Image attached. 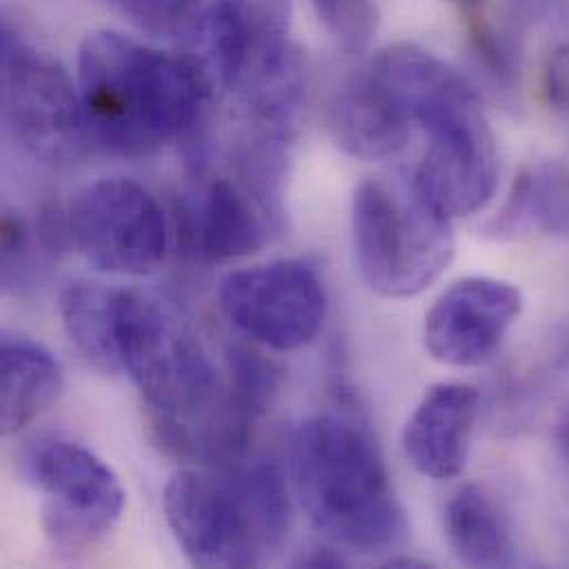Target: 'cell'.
Wrapping results in <instances>:
<instances>
[{"mask_svg":"<svg viewBox=\"0 0 569 569\" xmlns=\"http://www.w3.org/2000/svg\"><path fill=\"white\" fill-rule=\"evenodd\" d=\"M481 410L475 386L441 381L426 390L403 428V452L412 468L435 481L463 472Z\"/></svg>","mask_w":569,"mask_h":569,"instance_id":"4fadbf2b","label":"cell"},{"mask_svg":"<svg viewBox=\"0 0 569 569\" xmlns=\"http://www.w3.org/2000/svg\"><path fill=\"white\" fill-rule=\"evenodd\" d=\"M284 229L260 193L238 173L200 178L176 204V238L184 258L227 264L249 258Z\"/></svg>","mask_w":569,"mask_h":569,"instance_id":"8fae6325","label":"cell"},{"mask_svg":"<svg viewBox=\"0 0 569 569\" xmlns=\"http://www.w3.org/2000/svg\"><path fill=\"white\" fill-rule=\"evenodd\" d=\"M450 2H457L463 11H468V9H477V7H483V2L486 0H450Z\"/></svg>","mask_w":569,"mask_h":569,"instance_id":"83f0119b","label":"cell"},{"mask_svg":"<svg viewBox=\"0 0 569 569\" xmlns=\"http://www.w3.org/2000/svg\"><path fill=\"white\" fill-rule=\"evenodd\" d=\"M247 27V58L280 53L292 44L290 22L295 0H238ZM244 67V64H242Z\"/></svg>","mask_w":569,"mask_h":569,"instance_id":"603a6c76","label":"cell"},{"mask_svg":"<svg viewBox=\"0 0 569 569\" xmlns=\"http://www.w3.org/2000/svg\"><path fill=\"white\" fill-rule=\"evenodd\" d=\"M162 508L196 568H260L282 552L290 532L288 483L269 461L178 470Z\"/></svg>","mask_w":569,"mask_h":569,"instance_id":"277c9868","label":"cell"},{"mask_svg":"<svg viewBox=\"0 0 569 569\" xmlns=\"http://www.w3.org/2000/svg\"><path fill=\"white\" fill-rule=\"evenodd\" d=\"M2 122L42 164H73L91 144L78 82L9 24L2 29Z\"/></svg>","mask_w":569,"mask_h":569,"instance_id":"52a82bcc","label":"cell"},{"mask_svg":"<svg viewBox=\"0 0 569 569\" xmlns=\"http://www.w3.org/2000/svg\"><path fill=\"white\" fill-rule=\"evenodd\" d=\"M468 44L488 82L503 93L517 91L521 76V47L515 36L497 29L483 7L468 9Z\"/></svg>","mask_w":569,"mask_h":569,"instance_id":"44dd1931","label":"cell"},{"mask_svg":"<svg viewBox=\"0 0 569 569\" xmlns=\"http://www.w3.org/2000/svg\"><path fill=\"white\" fill-rule=\"evenodd\" d=\"M543 93L548 104L569 118V44L559 47L546 67Z\"/></svg>","mask_w":569,"mask_h":569,"instance_id":"d4e9b609","label":"cell"},{"mask_svg":"<svg viewBox=\"0 0 569 569\" xmlns=\"http://www.w3.org/2000/svg\"><path fill=\"white\" fill-rule=\"evenodd\" d=\"M568 182H569V171H568Z\"/></svg>","mask_w":569,"mask_h":569,"instance_id":"f1b7e54d","label":"cell"},{"mask_svg":"<svg viewBox=\"0 0 569 569\" xmlns=\"http://www.w3.org/2000/svg\"><path fill=\"white\" fill-rule=\"evenodd\" d=\"M332 40L350 56L363 53L379 27L375 0H310Z\"/></svg>","mask_w":569,"mask_h":569,"instance_id":"7402d4cb","label":"cell"},{"mask_svg":"<svg viewBox=\"0 0 569 569\" xmlns=\"http://www.w3.org/2000/svg\"><path fill=\"white\" fill-rule=\"evenodd\" d=\"M559 446H561V450H563V455L569 461V412L559 426Z\"/></svg>","mask_w":569,"mask_h":569,"instance_id":"4316f807","label":"cell"},{"mask_svg":"<svg viewBox=\"0 0 569 569\" xmlns=\"http://www.w3.org/2000/svg\"><path fill=\"white\" fill-rule=\"evenodd\" d=\"M569 231V182L555 164L523 167L501 211L486 224L497 242Z\"/></svg>","mask_w":569,"mask_h":569,"instance_id":"e0dca14e","label":"cell"},{"mask_svg":"<svg viewBox=\"0 0 569 569\" xmlns=\"http://www.w3.org/2000/svg\"><path fill=\"white\" fill-rule=\"evenodd\" d=\"M71 242L67 213L40 209L36 216L22 211L2 213V286L7 292L22 295L42 284L47 271L58 262Z\"/></svg>","mask_w":569,"mask_h":569,"instance_id":"d6986e66","label":"cell"},{"mask_svg":"<svg viewBox=\"0 0 569 569\" xmlns=\"http://www.w3.org/2000/svg\"><path fill=\"white\" fill-rule=\"evenodd\" d=\"M20 472L42 497V532L60 550L96 546L124 512L127 497L113 470L73 441H31L20 455Z\"/></svg>","mask_w":569,"mask_h":569,"instance_id":"ba28073f","label":"cell"},{"mask_svg":"<svg viewBox=\"0 0 569 569\" xmlns=\"http://www.w3.org/2000/svg\"><path fill=\"white\" fill-rule=\"evenodd\" d=\"M220 308L258 346L290 352L317 339L328 295L312 264L278 260L231 273L220 286Z\"/></svg>","mask_w":569,"mask_h":569,"instance_id":"30bf717a","label":"cell"},{"mask_svg":"<svg viewBox=\"0 0 569 569\" xmlns=\"http://www.w3.org/2000/svg\"><path fill=\"white\" fill-rule=\"evenodd\" d=\"M116 341L120 368L144 397L158 441L189 459L220 406L224 372L178 306L149 290L120 288Z\"/></svg>","mask_w":569,"mask_h":569,"instance_id":"5b68a950","label":"cell"},{"mask_svg":"<svg viewBox=\"0 0 569 569\" xmlns=\"http://www.w3.org/2000/svg\"><path fill=\"white\" fill-rule=\"evenodd\" d=\"M370 64L428 136L410 176L415 189L450 220L486 209L497 193L499 153L479 93L457 69L417 44H392Z\"/></svg>","mask_w":569,"mask_h":569,"instance_id":"3957f363","label":"cell"},{"mask_svg":"<svg viewBox=\"0 0 569 569\" xmlns=\"http://www.w3.org/2000/svg\"><path fill=\"white\" fill-rule=\"evenodd\" d=\"M443 532L452 555L470 568H512L517 546L495 499L475 483L459 488L443 508Z\"/></svg>","mask_w":569,"mask_h":569,"instance_id":"ac0fdd59","label":"cell"},{"mask_svg":"<svg viewBox=\"0 0 569 569\" xmlns=\"http://www.w3.org/2000/svg\"><path fill=\"white\" fill-rule=\"evenodd\" d=\"M171 40L211 98L233 91L249 49L238 0H182Z\"/></svg>","mask_w":569,"mask_h":569,"instance_id":"9a60e30c","label":"cell"},{"mask_svg":"<svg viewBox=\"0 0 569 569\" xmlns=\"http://www.w3.org/2000/svg\"><path fill=\"white\" fill-rule=\"evenodd\" d=\"M76 251L98 271L142 278L158 271L169 249V227L156 196L122 176L87 184L67 211Z\"/></svg>","mask_w":569,"mask_h":569,"instance_id":"9c48e42d","label":"cell"},{"mask_svg":"<svg viewBox=\"0 0 569 569\" xmlns=\"http://www.w3.org/2000/svg\"><path fill=\"white\" fill-rule=\"evenodd\" d=\"M297 568H346V559L330 548H312L295 561Z\"/></svg>","mask_w":569,"mask_h":569,"instance_id":"484cf974","label":"cell"},{"mask_svg":"<svg viewBox=\"0 0 569 569\" xmlns=\"http://www.w3.org/2000/svg\"><path fill=\"white\" fill-rule=\"evenodd\" d=\"M120 288L73 280L60 290L58 310L62 328L76 350L100 372L120 375V357L116 341V312Z\"/></svg>","mask_w":569,"mask_h":569,"instance_id":"ffe728a7","label":"cell"},{"mask_svg":"<svg viewBox=\"0 0 569 569\" xmlns=\"http://www.w3.org/2000/svg\"><path fill=\"white\" fill-rule=\"evenodd\" d=\"M78 89L91 144L127 160L151 158L189 136L211 100L178 53L111 29L82 40Z\"/></svg>","mask_w":569,"mask_h":569,"instance_id":"6da1fadb","label":"cell"},{"mask_svg":"<svg viewBox=\"0 0 569 569\" xmlns=\"http://www.w3.org/2000/svg\"><path fill=\"white\" fill-rule=\"evenodd\" d=\"M111 2L138 29L158 38H169V40L173 38L182 0H111Z\"/></svg>","mask_w":569,"mask_h":569,"instance_id":"cb8c5ba5","label":"cell"},{"mask_svg":"<svg viewBox=\"0 0 569 569\" xmlns=\"http://www.w3.org/2000/svg\"><path fill=\"white\" fill-rule=\"evenodd\" d=\"M357 271L372 292L410 299L435 284L455 258L452 220L408 178L363 180L350 209Z\"/></svg>","mask_w":569,"mask_h":569,"instance_id":"8992f818","label":"cell"},{"mask_svg":"<svg viewBox=\"0 0 569 569\" xmlns=\"http://www.w3.org/2000/svg\"><path fill=\"white\" fill-rule=\"evenodd\" d=\"M519 286L497 278H463L428 310L423 343L448 368H477L490 361L523 312Z\"/></svg>","mask_w":569,"mask_h":569,"instance_id":"7c38bea8","label":"cell"},{"mask_svg":"<svg viewBox=\"0 0 569 569\" xmlns=\"http://www.w3.org/2000/svg\"><path fill=\"white\" fill-rule=\"evenodd\" d=\"M0 428L16 435L40 419L64 390V372L53 352L22 332L0 339Z\"/></svg>","mask_w":569,"mask_h":569,"instance_id":"2e32d148","label":"cell"},{"mask_svg":"<svg viewBox=\"0 0 569 569\" xmlns=\"http://www.w3.org/2000/svg\"><path fill=\"white\" fill-rule=\"evenodd\" d=\"M412 127L406 104L372 64L357 69L330 107V133L337 147L357 160L397 156Z\"/></svg>","mask_w":569,"mask_h":569,"instance_id":"5bb4252c","label":"cell"},{"mask_svg":"<svg viewBox=\"0 0 569 569\" xmlns=\"http://www.w3.org/2000/svg\"><path fill=\"white\" fill-rule=\"evenodd\" d=\"M288 477L312 528L359 555L399 548L408 517L368 423L357 412H323L288 439Z\"/></svg>","mask_w":569,"mask_h":569,"instance_id":"7a4b0ae2","label":"cell"}]
</instances>
